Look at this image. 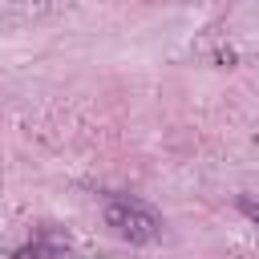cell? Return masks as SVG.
<instances>
[{
	"instance_id": "1",
	"label": "cell",
	"mask_w": 259,
	"mask_h": 259,
	"mask_svg": "<svg viewBox=\"0 0 259 259\" xmlns=\"http://www.w3.org/2000/svg\"><path fill=\"white\" fill-rule=\"evenodd\" d=\"M105 223L130 243H154L162 235V219L142 198H130V194H109L105 198Z\"/></svg>"
},
{
	"instance_id": "2",
	"label": "cell",
	"mask_w": 259,
	"mask_h": 259,
	"mask_svg": "<svg viewBox=\"0 0 259 259\" xmlns=\"http://www.w3.org/2000/svg\"><path fill=\"white\" fill-rule=\"evenodd\" d=\"M65 255H69V243H61L53 235H40L36 243H28V247L16 251V259H65Z\"/></svg>"
},
{
	"instance_id": "3",
	"label": "cell",
	"mask_w": 259,
	"mask_h": 259,
	"mask_svg": "<svg viewBox=\"0 0 259 259\" xmlns=\"http://www.w3.org/2000/svg\"><path fill=\"white\" fill-rule=\"evenodd\" d=\"M239 210H243V214L259 227V202H255V198H239Z\"/></svg>"
}]
</instances>
